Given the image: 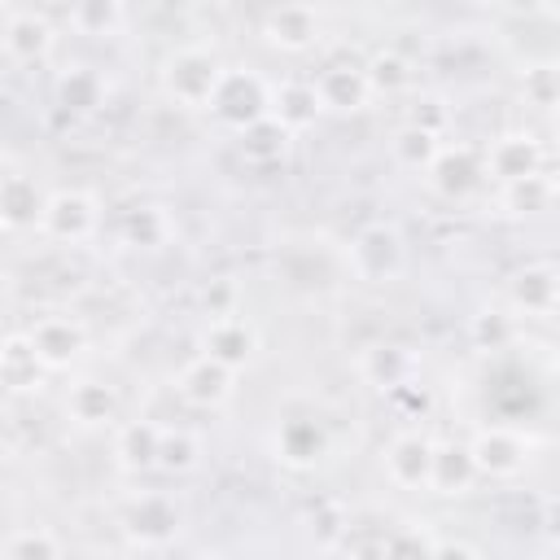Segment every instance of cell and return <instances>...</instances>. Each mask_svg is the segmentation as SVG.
I'll list each match as a JSON object with an SVG mask.
<instances>
[{"instance_id":"cell-1","label":"cell","mask_w":560,"mask_h":560,"mask_svg":"<svg viewBox=\"0 0 560 560\" xmlns=\"http://www.w3.org/2000/svg\"><path fill=\"white\" fill-rule=\"evenodd\" d=\"M223 70L228 66L219 61V52H210L206 44H184L162 61V92L179 109H210Z\"/></svg>"},{"instance_id":"cell-2","label":"cell","mask_w":560,"mask_h":560,"mask_svg":"<svg viewBox=\"0 0 560 560\" xmlns=\"http://www.w3.org/2000/svg\"><path fill=\"white\" fill-rule=\"evenodd\" d=\"M210 114L219 122H228L232 131H245L254 127L258 118L271 114V88L254 74V70H223L219 88H214V101H210Z\"/></svg>"},{"instance_id":"cell-3","label":"cell","mask_w":560,"mask_h":560,"mask_svg":"<svg viewBox=\"0 0 560 560\" xmlns=\"http://www.w3.org/2000/svg\"><path fill=\"white\" fill-rule=\"evenodd\" d=\"M96 228H101V206H96L92 192H83V188H61V192H48V197H44L39 232H44L48 241L83 245V241H92Z\"/></svg>"},{"instance_id":"cell-4","label":"cell","mask_w":560,"mask_h":560,"mask_svg":"<svg viewBox=\"0 0 560 560\" xmlns=\"http://www.w3.org/2000/svg\"><path fill=\"white\" fill-rule=\"evenodd\" d=\"M346 262H350V271H354L359 280L385 284V280H394V276L402 271L407 249H402V236H398L394 228L368 223V228H359L354 241L346 245Z\"/></svg>"},{"instance_id":"cell-5","label":"cell","mask_w":560,"mask_h":560,"mask_svg":"<svg viewBox=\"0 0 560 560\" xmlns=\"http://www.w3.org/2000/svg\"><path fill=\"white\" fill-rule=\"evenodd\" d=\"M468 455H472L477 477L508 481V477L525 472V464H529V442H525V433H516V429H508V424H490V429H481V433L468 442Z\"/></svg>"},{"instance_id":"cell-6","label":"cell","mask_w":560,"mask_h":560,"mask_svg":"<svg viewBox=\"0 0 560 560\" xmlns=\"http://www.w3.org/2000/svg\"><path fill=\"white\" fill-rule=\"evenodd\" d=\"M35 359L44 363V372H61L70 368L83 350H88V328L74 315H44L31 332H26Z\"/></svg>"},{"instance_id":"cell-7","label":"cell","mask_w":560,"mask_h":560,"mask_svg":"<svg viewBox=\"0 0 560 560\" xmlns=\"http://www.w3.org/2000/svg\"><path fill=\"white\" fill-rule=\"evenodd\" d=\"M52 39H57L52 22L44 13H35V9H13L0 22V48L18 66H39L52 52Z\"/></svg>"},{"instance_id":"cell-8","label":"cell","mask_w":560,"mask_h":560,"mask_svg":"<svg viewBox=\"0 0 560 560\" xmlns=\"http://www.w3.org/2000/svg\"><path fill=\"white\" fill-rule=\"evenodd\" d=\"M175 389H179V398H184V402L214 411V407L232 402V394H236V372H232V368H223V363H219V359H210V354H197V359H188V363L179 368Z\"/></svg>"},{"instance_id":"cell-9","label":"cell","mask_w":560,"mask_h":560,"mask_svg":"<svg viewBox=\"0 0 560 560\" xmlns=\"http://www.w3.org/2000/svg\"><path fill=\"white\" fill-rule=\"evenodd\" d=\"M201 354H210V359H219L223 368L241 372V368L258 354V328H254L241 311L214 315V319L206 324V332H201Z\"/></svg>"},{"instance_id":"cell-10","label":"cell","mask_w":560,"mask_h":560,"mask_svg":"<svg viewBox=\"0 0 560 560\" xmlns=\"http://www.w3.org/2000/svg\"><path fill=\"white\" fill-rule=\"evenodd\" d=\"M429 468H433V438L420 429L394 433L385 446V477L398 490H429Z\"/></svg>"},{"instance_id":"cell-11","label":"cell","mask_w":560,"mask_h":560,"mask_svg":"<svg viewBox=\"0 0 560 560\" xmlns=\"http://www.w3.org/2000/svg\"><path fill=\"white\" fill-rule=\"evenodd\" d=\"M122 525H127V534L136 542L162 547V542H171L179 534V508H175L171 494H136L127 503V512H122Z\"/></svg>"},{"instance_id":"cell-12","label":"cell","mask_w":560,"mask_h":560,"mask_svg":"<svg viewBox=\"0 0 560 560\" xmlns=\"http://www.w3.org/2000/svg\"><path fill=\"white\" fill-rule=\"evenodd\" d=\"M315 96H319V109H337V114H354L372 101V88H368V74L363 66L354 61H332L324 66L315 79H311Z\"/></svg>"},{"instance_id":"cell-13","label":"cell","mask_w":560,"mask_h":560,"mask_svg":"<svg viewBox=\"0 0 560 560\" xmlns=\"http://www.w3.org/2000/svg\"><path fill=\"white\" fill-rule=\"evenodd\" d=\"M481 171H490L503 188L521 184V179H534V175H542V144L534 136H499L486 149Z\"/></svg>"},{"instance_id":"cell-14","label":"cell","mask_w":560,"mask_h":560,"mask_svg":"<svg viewBox=\"0 0 560 560\" xmlns=\"http://www.w3.org/2000/svg\"><path fill=\"white\" fill-rule=\"evenodd\" d=\"M262 39L280 52H306L319 39V13L311 4H280L262 13Z\"/></svg>"},{"instance_id":"cell-15","label":"cell","mask_w":560,"mask_h":560,"mask_svg":"<svg viewBox=\"0 0 560 560\" xmlns=\"http://www.w3.org/2000/svg\"><path fill=\"white\" fill-rule=\"evenodd\" d=\"M429 188L442 197H464L481 179V153L472 144H442L429 162Z\"/></svg>"},{"instance_id":"cell-16","label":"cell","mask_w":560,"mask_h":560,"mask_svg":"<svg viewBox=\"0 0 560 560\" xmlns=\"http://www.w3.org/2000/svg\"><path fill=\"white\" fill-rule=\"evenodd\" d=\"M276 455L289 468H315L328 455V429L315 416H289L276 429Z\"/></svg>"},{"instance_id":"cell-17","label":"cell","mask_w":560,"mask_h":560,"mask_svg":"<svg viewBox=\"0 0 560 560\" xmlns=\"http://www.w3.org/2000/svg\"><path fill=\"white\" fill-rule=\"evenodd\" d=\"M39 210H44V192L31 175H22V171L0 175V228L4 232L39 228Z\"/></svg>"},{"instance_id":"cell-18","label":"cell","mask_w":560,"mask_h":560,"mask_svg":"<svg viewBox=\"0 0 560 560\" xmlns=\"http://www.w3.org/2000/svg\"><path fill=\"white\" fill-rule=\"evenodd\" d=\"M411 372H416V354L407 346H394V341H376L359 354V376L376 389H398V385H411Z\"/></svg>"},{"instance_id":"cell-19","label":"cell","mask_w":560,"mask_h":560,"mask_svg":"<svg viewBox=\"0 0 560 560\" xmlns=\"http://www.w3.org/2000/svg\"><path fill=\"white\" fill-rule=\"evenodd\" d=\"M477 481V468H472V455H468V442H433V468H429V490L455 499V494H468Z\"/></svg>"},{"instance_id":"cell-20","label":"cell","mask_w":560,"mask_h":560,"mask_svg":"<svg viewBox=\"0 0 560 560\" xmlns=\"http://www.w3.org/2000/svg\"><path fill=\"white\" fill-rule=\"evenodd\" d=\"M556 267L551 262H529L525 271L512 276L508 284V298H512V311H525V315H551L556 311Z\"/></svg>"},{"instance_id":"cell-21","label":"cell","mask_w":560,"mask_h":560,"mask_svg":"<svg viewBox=\"0 0 560 560\" xmlns=\"http://www.w3.org/2000/svg\"><path fill=\"white\" fill-rule=\"evenodd\" d=\"M66 416L83 429H101V424H114L118 416V394L105 385V381H74L66 389Z\"/></svg>"},{"instance_id":"cell-22","label":"cell","mask_w":560,"mask_h":560,"mask_svg":"<svg viewBox=\"0 0 560 560\" xmlns=\"http://www.w3.org/2000/svg\"><path fill=\"white\" fill-rule=\"evenodd\" d=\"M319 114H324V109H319V96H315V88L302 83V79H289V83H280V88L271 92V118H276L289 136L306 131Z\"/></svg>"},{"instance_id":"cell-23","label":"cell","mask_w":560,"mask_h":560,"mask_svg":"<svg viewBox=\"0 0 560 560\" xmlns=\"http://www.w3.org/2000/svg\"><path fill=\"white\" fill-rule=\"evenodd\" d=\"M289 140H293V136H289L271 114L258 118L254 127L236 131V149H241V158H245L249 166H276V162H284Z\"/></svg>"},{"instance_id":"cell-24","label":"cell","mask_w":560,"mask_h":560,"mask_svg":"<svg viewBox=\"0 0 560 560\" xmlns=\"http://www.w3.org/2000/svg\"><path fill=\"white\" fill-rule=\"evenodd\" d=\"M158 438H162V424H153V420H127V424H118V433H114V455H118V464H122L127 472L153 468V459H158Z\"/></svg>"},{"instance_id":"cell-25","label":"cell","mask_w":560,"mask_h":560,"mask_svg":"<svg viewBox=\"0 0 560 560\" xmlns=\"http://www.w3.org/2000/svg\"><path fill=\"white\" fill-rule=\"evenodd\" d=\"M39 372H44V363L35 359V350H31L26 332H13V337H4V341H0V376L9 381V389H13V394H18V389L39 385Z\"/></svg>"},{"instance_id":"cell-26","label":"cell","mask_w":560,"mask_h":560,"mask_svg":"<svg viewBox=\"0 0 560 560\" xmlns=\"http://www.w3.org/2000/svg\"><path fill=\"white\" fill-rule=\"evenodd\" d=\"M363 74H368V88H372V96H398V92H407V88L416 83V70H411V61H407L402 52H394V48L376 52V57L363 66Z\"/></svg>"},{"instance_id":"cell-27","label":"cell","mask_w":560,"mask_h":560,"mask_svg":"<svg viewBox=\"0 0 560 560\" xmlns=\"http://www.w3.org/2000/svg\"><path fill=\"white\" fill-rule=\"evenodd\" d=\"M0 560H61V538L44 525L13 529L0 547Z\"/></svg>"},{"instance_id":"cell-28","label":"cell","mask_w":560,"mask_h":560,"mask_svg":"<svg viewBox=\"0 0 560 560\" xmlns=\"http://www.w3.org/2000/svg\"><path fill=\"white\" fill-rule=\"evenodd\" d=\"M101 92H105V83H101V74L88 70V66H70V70L57 79V101H61L66 109H74V114L96 109V105H101Z\"/></svg>"},{"instance_id":"cell-29","label":"cell","mask_w":560,"mask_h":560,"mask_svg":"<svg viewBox=\"0 0 560 560\" xmlns=\"http://www.w3.org/2000/svg\"><path fill=\"white\" fill-rule=\"evenodd\" d=\"M122 236H127V245L158 249V245H166V236H171V219H166L162 206H136V210L122 214Z\"/></svg>"},{"instance_id":"cell-30","label":"cell","mask_w":560,"mask_h":560,"mask_svg":"<svg viewBox=\"0 0 560 560\" xmlns=\"http://www.w3.org/2000/svg\"><path fill=\"white\" fill-rule=\"evenodd\" d=\"M197 459H201V438L197 433H188V429H162L153 468H162V472H188V468H197Z\"/></svg>"},{"instance_id":"cell-31","label":"cell","mask_w":560,"mask_h":560,"mask_svg":"<svg viewBox=\"0 0 560 560\" xmlns=\"http://www.w3.org/2000/svg\"><path fill=\"white\" fill-rule=\"evenodd\" d=\"M122 22H127V9L114 0H88V4L70 9V26L79 35H114Z\"/></svg>"},{"instance_id":"cell-32","label":"cell","mask_w":560,"mask_h":560,"mask_svg":"<svg viewBox=\"0 0 560 560\" xmlns=\"http://www.w3.org/2000/svg\"><path fill=\"white\" fill-rule=\"evenodd\" d=\"M438 149H442V140H438L433 131L416 127V122L394 136V162L407 166V171H429V162H433Z\"/></svg>"},{"instance_id":"cell-33","label":"cell","mask_w":560,"mask_h":560,"mask_svg":"<svg viewBox=\"0 0 560 560\" xmlns=\"http://www.w3.org/2000/svg\"><path fill=\"white\" fill-rule=\"evenodd\" d=\"M429 556H433V538L420 525H402V529L385 534L381 560H429Z\"/></svg>"},{"instance_id":"cell-34","label":"cell","mask_w":560,"mask_h":560,"mask_svg":"<svg viewBox=\"0 0 560 560\" xmlns=\"http://www.w3.org/2000/svg\"><path fill=\"white\" fill-rule=\"evenodd\" d=\"M472 337H477L481 350H503L516 337V315H508V311H481V315H472Z\"/></svg>"},{"instance_id":"cell-35","label":"cell","mask_w":560,"mask_h":560,"mask_svg":"<svg viewBox=\"0 0 560 560\" xmlns=\"http://www.w3.org/2000/svg\"><path fill=\"white\" fill-rule=\"evenodd\" d=\"M525 101L538 105V109H551L556 105V66L551 61L525 70Z\"/></svg>"},{"instance_id":"cell-36","label":"cell","mask_w":560,"mask_h":560,"mask_svg":"<svg viewBox=\"0 0 560 560\" xmlns=\"http://www.w3.org/2000/svg\"><path fill=\"white\" fill-rule=\"evenodd\" d=\"M429 560H481L468 542H459V538H442V542H433V556Z\"/></svg>"},{"instance_id":"cell-37","label":"cell","mask_w":560,"mask_h":560,"mask_svg":"<svg viewBox=\"0 0 560 560\" xmlns=\"http://www.w3.org/2000/svg\"><path fill=\"white\" fill-rule=\"evenodd\" d=\"M206 560H245V556H236V551H210Z\"/></svg>"},{"instance_id":"cell-38","label":"cell","mask_w":560,"mask_h":560,"mask_svg":"<svg viewBox=\"0 0 560 560\" xmlns=\"http://www.w3.org/2000/svg\"><path fill=\"white\" fill-rule=\"evenodd\" d=\"M4 298H9V271L0 267V306H4Z\"/></svg>"},{"instance_id":"cell-39","label":"cell","mask_w":560,"mask_h":560,"mask_svg":"<svg viewBox=\"0 0 560 560\" xmlns=\"http://www.w3.org/2000/svg\"><path fill=\"white\" fill-rule=\"evenodd\" d=\"M9 398H13V389H9V381H4V376H0V407H4V402H9Z\"/></svg>"},{"instance_id":"cell-40","label":"cell","mask_w":560,"mask_h":560,"mask_svg":"<svg viewBox=\"0 0 560 560\" xmlns=\"http://www.w3.org/2000/svg\"><path fill=\"white\" fill-rule=\"evenodd\" d=\"M96 560H118V556H96Z\"/></svg>"}]
</instances>
